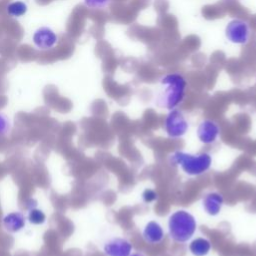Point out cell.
Masks as SVG:
<instances>
[{
    "label": "cell",
    "mask_w": 256,
    "mask_h": 256,
    "mask_svg": "<svg viewBox=\"0 0 256 256\" xmlns=\"http://www.w3.org/2000/svg\"><path fill=\"white\" fill-rule=\"evenodd\" d=\"M223 202H224V199L220 193L211 192L205 195V197L203 198L202 206L207 214L211 216H215L220 212Z\"/></svg>",
    "instance_id": "cell-10"
},
{
    "label": "cell",
    "mask_w": 256,
    "mask_h": 256,
    "mask_svg": "<svg viewBox=\"0 0 256 256\" xmlns=\"http://www.w3.org/2000/svg\"><path fill=\"white\" fill-rule=\"evenodd\" d=\"M132 248L131 242L121 237L111 238L103 246L104 253L107 256H129Z\"/></svg>",
    "instance_id": "cell-6"
},
{
    "label": "cell",
    "mask_w": 256,
    "mask_h": 256,
    "mask_svg": "<svg viewBox=\"0 0 256 256\" xmlns=\"http://www.w3.org/2000/svg\"><path fill=\"white\" fill-rule=\"evenodd\" d=\"M2 224L8 232L17 233L25 227L26 217L22 212H11L3 217Z\"/></svg>",
    "instance_id": "cell-8"
},
{
    "label": "cell",
    "mask_w": 256,
    "mask_h": 256,
    "mask_svg": "<svg viewBox=\"0 0 256 256\" xmlns=\"http://www.w3.org/2000/svg\"><path fill=\"white\" fill-rule=\"evenodd\" d=\"M189 124L184 114L178 109H172L164 121L166 134L171 138L182 137L188 130Z\"/></svg>",
    "instance_id": "cell-4"
},
{
    "label": "cell",
    "mask_w": 256,
    "mask_h": 256,
    "mask_svg": "<svg viewBox=\"0 0 256 256\" xmlns=\"http://www.w3.org/2000/svg\"><path fill=\"white\" fill-rule=\"evenodd\" d=\"M219 135V126L210 119L203 120L197 128V136L204 144H211L216 141Z\"/></svg>",
    "instance_id": "cell-7"
},
{
    "label": "cell",
    "mask_w": 256,
    "mask_h": 256,
    "mask_svg": "<svg viewBox=\"0 0 256 256\" xmlns=\"http://www.w3.org/2000/svg\"><path fill=\"white\" fill-rule=\"evenodd\" d=\"M27 220L31 224L42 225L46 222V214L42 210H40L36 207H33V208H30L28 211Z\"/></svg>",
    "instance_id": "cell-12"
},
{
    "label": "cell",
    "mask_w": 256,
    "mask_h": 256,
    "mask_svg": "<svg viewBox=\"0 0 256 256\" xmlns=\"http://www.w3.org/2000/svg\"><path fill=\"white\" fill-rule=\"evenodd\" d=\"M142 237L147 243L157 244L164 239V231L158 222L150 221L145 225Z\"/></svg>",
    "instance_id": "cell-9"
},
{
    "label": "cell",
    "mask_w": 256,
    "mask_h": 256,
    "mask_svg": "<svg viewBox=\"0 0 256 256\" xmlns=\"http://www.w3.org/2000/svg\"><path fill=\"white\" fill-rule=\"evenodd\" d=\"M226 38L234 44H246L250 37L249 24L241 19L230 21L225 28Z\"/></svg>",
    "instance_id": "cell-5"
},
{
    "label": "cell",
    "mask_w": 256,
    "mask_h": 256,
    "mask_svg": "<svg viewBox=\"0 0 256 256\" xmlns=\"http://www.w3.org/2000/svg\"><path fill=\"white\" fill-rule=\"evenodd\" d=\"M129 256H144V255L141 254V253H132V254H130Z\"/></svg>",
    "instance_id": "cell-16"
},
{
    "label": "cell",
    "mask_w": 256,
    "mask_h": 256,
    "mask_svg": "<svg viewBox=\"0 0 256 256\" xmlns=\"http://www.w3.org/2000/svg\"><path fill=\"white\" fill-rule=\"evenodd\" d=\"M173 165L179 166L186 174L198 176L205 173L211 166L212 158L208 153L191 154L183 151H176L170 156Z\"/></svg>",
    "instance_id": "cell-3"
},
{
    "label": "cell",
    "mask_w": 256,
    "mask_h": 256,
    "mask_svg": "<svg viewBox=\"0 0 256 256\" xmlns=\"http://www.w3.org/2000/svg\"><path fill=\"white\" fill-rule=\"evenodd\" d=\"M211 249V243L208 239L198 237L189 244V250L194 256H205Z\"/></svg>",
    "instance_id": "cell-11"
},
{
    "label": "cell",
    "mask_w": 256,
    "mask_h": 256,
    "mask_svg": "<svg viewBox=\"0 0 256 256\" xmlns=\"http://www.w3.org/2000/svg\"><path fill=\"white\" fill-rule=\"evenodd\" d=\"M10 129L11 123L9 118L6 115L0 113V137L7 135L10 132Z\"/></svg>",
    "instance_id": "cell-13"
},
{
    "label": "cell",
    "mask_w": 256,
    "mask_h": 256,
    "mask_svg": "<svg viewBox=\"0 0 256 256\" xmlns=\"http://www.w3.org/2000/svg\"><path fill=\"white\" fill-rule=\"evenodd\" d=\"M196 228L195 217L185 210L175 211L168 219L169 236L177 243H184L191 239Z\"/></svg>",
    "instance_id": "cell-2"
},
{
    "label": "cell",
    "mask_w": 256,
    "mask_h": 256,
    "mask_svg": "<svg viewBox=\"0 0 256 256\" xmlns=\"http://www.w3.org/2000/svg\"><path fill=\"white\" fill-rule=\"evenodd\" d=\"M157 198H158V194L154 190H152V189H146L142 193V199L146 203L154 202L155 200H157Z\"/></svg>",
    "instance_id": "cell-14"
},
{
    "label": "cell",
    "mask_w": 256,
    "mask_h": 256,
    "mask_svg": "<svg viewBox=\"0 0 256 256\" xmlns=\"http://www.w3.org/2000/svg\"><path fill=\"white\" fill-rule=\"evenodd\" d=\"M110 0H86L87 4L93 7H103L105 6Z\"/></svg>",
    "instance_id": "cell-15"
},
{
    "label": "cell",
    "mask_w": 256,
    "mask_h": 256,
    "mask_svg": "<svg viewBox=\"0 0 256 256\" xmlns=\"http://www.w3.org/2000/svg\"><path fill=\"white\" fill-rule=\"evenodd\" d=\"M187 82L185 77L177 72L164 75L158 84L155 104L162 108L175 109L184 99Z\"/></svg>",
    "instance_id": "cell-1"
}]
</instances>
